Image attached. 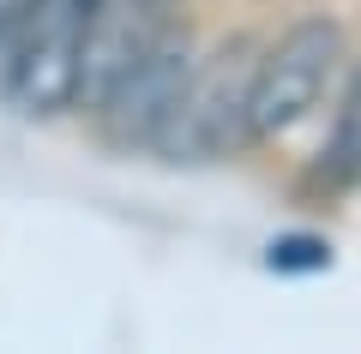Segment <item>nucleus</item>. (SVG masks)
Listing matches in <instances>:
<instances>
[{"label":"nucleus","mask_w":361,"mask_h":354,"mask_svg":"<svg viewBox=\"0 0 361 354\" xmlns=\"http://www.w3.org/2000/svg\"><path fill=\"white\" fill-rule=\"evenodd\" d=\"M90 0H30L0 37V108L18 120L78 114V49Z\"/></svg>","instance_id":"f257e3e1"},{"label":"nucleus","mask_w":361,"mask_h":354,"mask_svg":"<svg viewBox=\"0 0 361 354\" xmlns=\"http://www.w3.org/2000/svg\"><path fill=\"white\" fill-rule=\"evenodd\" d=\"M180 13H187V0H90L85 49H78V114H97V102L127 78V66Z\"/></svg>","instance_id":"39448f33"},{"label":"nucleus","mask_w":361,"mask_h":354,"mask_svg":"<svg viewBox=\"0 0 361 354\" xmlns=\"http://www.w3.org/2000/svg\"><path fill=\"white\" fill-rule=\"evenodd\" d=\"M25 6H30V0H0V37L18 25V13H25Z\"/></svg>","instance_id":"6e6552de"},{"label":"nucleus","mask_w":361,"mask_h":354,"mask_svg":"<svg viewBox=\"0 0 361 354\" xmlns=\"http://www.w3.org/2000/svg\"><path fill=\"white\" fill-rule=\"evenodd\" d=\"M319 180L331 192L361 187V66H355V78H349L343 102H337L331 139H325V156H319Z\"/></svg>","instance_id":"423d86ee"},{"label":"nucleus","mask_w":361,"mask_h":354,"mask_svg":"<svg viewBox=\"0 0 361 354\" xmlns=\"http://www.w3.org/2000/svg\"><path fill=\"white\" fill-rule=\"evenodd\" d=\"M193 66H199V37H193L187 18H175V25L127 66V78L97 102V114H90L109 151H121V156L151 151V139L163 132V120H169V108L180 102Z\"/></svg>","instance_id":"20e7f679"},{"label":"nucleus","mask_w":361,"mask_h":354,"mask_svg":"<svg viewBox=\"0 0 361 354\" xmlns=\"http://www.w3.org/2000/svg\"><path fill=\"white\" fill-rule=\"evenodd\" d=\"M253 42H223V49H199V66L180 90V102L169 108L163 132L151 139L157 163L175 168H205V163H229V156L253 151L247 144V78H253Z\"/></svg>","instance_id":"f03ea898"},{"label":"nucleus","mask_w":361,"mask_h":354,"mask_svg":"<svg viewBox=\"0 0 361 354\" xmlns=\"http://www.w3.org/2000/svg\"><path fill=\"white\" fill-rule=\"evenodd\" d=\"M265 270L271 277H319V270H331V241L319 228H289L265 246Z\"/></svg>","instance_id":"0eeeda50"},{"label":"nucleus","mask_w":361,"mask_h":354,"mask_svg":"<svg viewBox=\"0 0 361 354\" xmlns=\"http://www.w3.org/2000/svg\"><path fill=\"white\" fill-rule=\"evenodd\" d=\"M343 54H349V37L325 13H307L289 30H277L253 54V78H247V144H271V139H283V132H295L319 108V96L337 78Z\"/></svg>","instance_id":"7ed1b4c3"}]
</instances>
